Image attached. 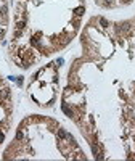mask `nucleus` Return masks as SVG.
<instances>
[{
    "instance_id": "6",
    "label": "nucleus",
    "mask_w": 135,
    "mask_h": 161,
    "mask_svg": "<svg viewBox=\"0 0 135 161\" xmlns=\"http://www.w3.org/2000/svg\"><path fill=\"white\" fill-rule=\"evenodd\" d=\"M10 29V0H0V45Z\"/></svg>"
},
{
    "instance_id": "4",
    "label": "nucleus",
    "mask_w": 135,
    "mask_h": 161,
    "mask_svg": "<svg viewBox=\"0 0 135 161\" xmlns=\"http://www.w3.org/2000/svg\"><path fill=\"white\" fill-rule=\"evenodd\" d=\"M60 61L53 60L37 68L28 80L26 93L39 108H53L60 97Z\"/></svg>"
},
{
    "instance_id": "7",
    "label": "nucleus",
    "mask_w": 135,
    "mask_h": 161,
    "mask_svg": "<svg viewBox=\"0 0 135 161\" xmlns=\"http://www.w3.org/2000/svg\"><path fill=\"white\" fill-rule=\"evenodd\" d=\"M135 0H93L98 8L101 10H119V8H126L132 5Z\"/></svg>"
},
{
    "instance_id": "3",
    "label": "nucleus",
    "mask_w": 135,
    "mask_h": 161,
    "mask_svg": "<svg viewBox=\"0 0 135 161\" xmlns=\"http://www.w3.org/2000/svg\"><path fill=\"white\" fill-rule=\"evenodd\" d=\"M2 159H89L76 137L58 119L45 114L24 116L15 129Z\"/></svg>"
},
{
    "instance_id": "1",
    "label": "nucleus",
    "mask_w": 135,
    "mask_h": 161,
    "mask_svg": "<svg viewBox=\"0 0 135 161\" xmlns=\"http://www.w3.org/2000/svg\"><path fill=\"white\" fill-rule=\"evenodd\" d=\"M68 69L61 111L95 159L135 161V15L92 16Z\"/></svg>"
},
{
    "instance_id": "5",
    "label": "nucleus",
    "mask_w": 135,
    "mask_h": 161,
    "mask_svg": "<svg viewBox=\"0 0 135 161\" xmlns=\"http://www.w3.org/2000/svg\"><path fill=\"white\" fill-rule=\"evenodd\" d=\"M13 113H15V98L8 80L0 74V147H2L13 126Z\"/></svg>"
},
{
    "instance_id": "2",
    "label": "nucleus",
    "mask_w": 135,
    "mask_h": 161,
    "mask_svg": "<svg viewBox=\"0 0 135 161\" xmlns=\"http://www.w3.org/2000/svg\"><path fill=\"white\" fill-rule=\"evenodd\" d=\"M87 0H13L8 58L29 69L68 48L80 34Z\"/></svg>"
}]
</instances>
